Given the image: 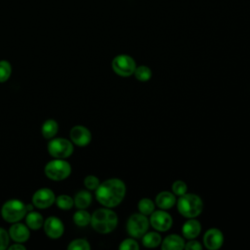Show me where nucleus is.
Instances as JSON below:
<instances>
[{
	"label": "nucleus",
	"instance_id": "obj_10",
	"mask_svg": "<svg viewBox=\"0 0 250 250\" xmlns=\"http://www.w3.org/2000/svg\"><path fill=\"white\" fill-rule=\"evenodd\" d=\"M56 196L52 189L48 188H42L36 190L32 196V204L36 208L45 209L52 206L55 203Z\"/></svg>",
	"mask_w": 250,
	"mask_h": 250
},
{
	"label": "nucleus",
	"instance_id": "obj_33",
	"mask_svg": "<svg viewBox=\"0 0 250 250\" xmlns=\"http://www.w3.org/2000/svg\"><path fill=\"white\" fill-rule=\"evenodd\" d=\"M8 248L10 249V250H24L25 249V246L23 245V244H21V243H20V242H17V243H15V244H13V245H11V246H8Z\"/></svg>",
	"mask_w": 250,
	"mask_h": 250
},
{
	"label": "nucleus",
	"instance_id": "obj_31",
	"mask_svg": "<svg viewBox=\"0 0 250 250\" xmlns=\"http://www.w3.org/2000/svg\"><path fill=\"white\" fill-rule=\"evenodd\" d=\"M10 243V235L4 229L0 228V250L8 248Z\"/></svg>",
	"mask_w": 250,
	"mask_h": 250
},
{
	"label": "nucleus",
	"instance_id": "obj_5",
	"mask_svg": "<svg viewBox=\"0 0 250 250\" xmlns=\"http://www.w3.org/2000/svg\"><path fill=\"white\" fill-rule=\"evenodd\" d=\"M44 173L52 181H62L70 175L71 166L62 158H55L45 165Z\"/></svg>",
	"mask_w": 250,
	"mask_h": 250
},
{
	"label": "nucleus",
	"instance_id": "obj_7",
	"mask_svg": "<svg viewBox=\"0 0 250 250\" xmlns=\"http://www.w3.org/2000/svg\"><path fill=\"white\" fill-rule=\"evenodd\" d=\"M135 60L127 54H120L113 58L111 62V68L114 73L121 77H129L134 74L136 69Z\"/></svg>",
	"mask_w": 250,
	"mask_h": 250
},
{
	"label": "nucleus",
	"instance_id": "obj_13",
	"mask_svg": "<svg viewBox=\"0 0 250 250\" xmlns=\"http://www.w3.org/2000/svg\"><path fill=\"white\" fill-rule=\"evenodd\" d=\"M43 228L46 235L54 239L61 237L64 231V227L62 222L58 217H55V216H51L47 218L44 221Z\"/></svg>",
	"mask_w": 250,
	"mask_h": 250
},
{
	"label": "nucleus",
	"instance_id": "obj_22",
	"mask_svg": "<svg viewBox=\"0 0 250 250\" xmlns=\"http://www.w3.org/2000/svg\"><path fill=\"white\" fill-rule=\"evenodd\" d=\"M73 222L78 227H86L91 223V215L85 209H79L73 214Z\"/></svg>",
	"mask_w": 250,
	"mask_h": 250
},
{
	"label": "nucleus",
	"instance_id": "obj_23",
	"mask_svg": "<svg viewBox=\"0 0 250 250\" xmlns=\"http://www.w3.org/2000/svg\"><path fill=\"white\" fill-rule=\"evenodd\" d=\"M134 75L137 80H139L141 82H146V81L150 80V78L152 76V70L147 65L142 64V65L136 66Z\"/></svg>",
	"mask_w": 250,
	"mask_h": 250
},
{
	"label": "nucleus",
	"instance_id": "obj_11",
	"mask_svg": "<svg viewBox=\"0 0 250 250\" xmlns=\"http://www.w3.org/2000/svg\"><path fill=\"white\" fill-rule=\"evenodd\" d=\"M224 233L217 228L209 229L203 235V244L209 250H218L224 244Z\"/></svg>",
	"mask_w": 250,
	"mask_h": 250
},
{
	"label": "nucleus",
	"instance_id": "obj_6",
	"mask_svg": "<svg viewBox=\"0 0 250 250\" xmlns=\"http://www.w3.org/2000/svg\"><path fill=\"white\" fill-rule=\"evenodd\" d=\"M148 218L142 213L132 214L126 223V230L131 237L141 238L149 228Z\"/></svg>",
	"mask_w": 250,
	"mask_h": 250
},
{
	"label": "nucleus",
	"instance_id": "obj_3",
	"mask_svg": "<svg viewBox=\"0 0 250 250\" xmlns=\"http://www.w3.org/2000/svg\"><path fill=\"white\" fill-rule=\"evenodd\" d=\"M179 213L185 218H196L203 210V201L195 193H188L179 196L176 202Z\"/></svg>",
	"mask_w": 250,
	"mask_h": 250
},
{
	"label": "nucleus",
	"instance_id": "obj_17",
	"mask_svg": "<svg viewBox=\"0 0 250 250\" xmlns=\"http://www.w3.org/2000/svg\"><path fill=\"white\" fill-rule=\"evenodd\" d=\"M185 239L179 234H169L161 242V249L163 250H181L185 248Z\"/></svg>",
	"mask_w": 250,
	"mask_h": 250
},
{
	"label": "nucleus",
	"instance_id": "obj_27",
	"mask_svg": "<svg viewBox=\"0 0 250 250\" xmlns=\"http://www.w3.org/2000/svg\"><path fill=\"white\" fill-rule=\"evenodd\" d=\"M67 249L68 250H90L91 246L86 239L76 238L68 244Z\"/></svg>",
	"mask_w": 250,
	"mask_h": 250
},
{
	"label": "nucleus",
	"instance_id": "obj_29",
	"mask_svg": "<svg viewBox=\"0 0 250 250\" xmlns=\"http://www.w3.org/2000/svg\"><path fill=\"white\" fill-rule=\"evenodd\" d=\"M188 191L187 184L182 180H177L172 184V192L176 196H181Z\"/></svg>",
	"mask_w": 250,
	"mask_h": 250
},
{
	"label": "nucleus",
	"instance_id": "obj_25",
	"mask_svg": "<svg viewBox=\"0 0 250 250\" xmlns=\"http://www.w3.org/2000/svg\"><path fill=\"white\" fill-rule=\"evenodd\" d=\"M57 206L62 210H69L74 205V200L67 194H61L56 197L55 200Z\"/></svg>",
	"mask_w": 250,
	"mask_h": 250
},
{
	"label": "nucleus",
	"instance_id": "obj_12",
	"mask_svg": "<svg viewBox=\"0 0 250 250\" xmlns=\"http://www.w3.org/2000/svg\"><path fill=\"white\" fill-rule=\"evenodd\" d=\"M69 137L72 144L78 146H86L92 140V134L90 130L82 125L73 126L70 129Z\"/></svg>",
	"mask_w": 250,
	"mask_h": 250
},
{
	"label": "nucleus",
	"instance_id": "obj_14",
	"mask_svg": "<svg viewBox=\"0 0 250 250\" xmlns=\"http://www.w3.org/2000/svg\"><path fill=\"white\" fill-rule=\"evenodd\" d=\"M9 235L15 242L23 243L28 240L30 232L29 228L21 223H13L9 229Z\"/></svg>",
	"mask_w": 250,
	"mask_h": 250
},
{
	"label": "nucleus",
	"instance_id": "obj_26",
	"mask_svg": "<svg viewBox=\"0 0 250 250\" xmlns=\"http://www.w3.org/2000/svg\"><path fill=\"white\" fill-rule=\"evenodd\" d=\"M12 73V66L8 61H0V83L6 82Z\"/></svg>",
	"mask_w": 250,
	"mask_h": 250
},
{
	"label": "nucleus",
	"instance_id": "obj_19",
	"mask_svg": "<svg viewBox=\"0 0 250 250\" xmlns=\"http://www.w3.org/2000/svg\"><path fill=\"white\" fill-rule=\"evenodd\" d=\"M25 224L29 228V229H39L43 227L44 219L43 216L35 211H29L25 215Z\"/></svg>",
	"mask_w": 250,
	"mask_h": 250
},
{
	"label": "nucleus",
	"instance_id": "obj_30",
	"mask_svg": "<svg viewBox=\"0 0 250 250\" xmlns=\"http://www.w3.org/2000/svg\"><path fill=\"white\" fill-rule=\"evenodd\" d=\"M100 184L101 183L99 178L94 175H89L84 179V186L89 190H96L97 188L100 186Z\"/></svg>",
	"mask_w": 250,
	"mask_h": 250
},
{
	"label": "nucleus",
	"instance_id": "obj_16",
	"mask_svg": "<svg viewBox=\"0 0 250 250\" xmlns=\"http://www.w3.org/2000/svg\"><path fill=\"white\" fill-rule=\"evenodd\" d=\"M155 205L162 210L171 209L173 206L176 205V195L168 190H163L157 193L155 197Z\"/></svg>",
	"mask_w": 250,
	"mask_h": 250
},
{
	"label": "nucleus",
	"instance_id": "obj_34",
	"mask_svg": "<svg viewBox=\"0 0 250 250\" xmlns=\"http://www.w3.org/2000/svg\"><path fill=\"white\" fill-rule=\"evenodd\" d=\"M33 209V206L31 204H26V211L29 212V211H32Z\"/></svg>",
	"mask_w": 250,
	"mask_h": 250
},
{
	"label": "nucleus",
	"instance_id": "obj_2",
	"mask_svg": "<svg viewBox=\"0 0 250 250\" xmlns=\"http://www.w3.org/2000/svg\"><path fill=\"white\" fill-rule=\"evenodd\" d=\"M91 226L99 233H109L115 229L118 224L117 214L111 208L97 209L91 215Z\"/></svg>",
	"mask_w": 250,
	"mask_h": 250
},
{
	"label": "nucleus",
	"instance_id": "obj_28",
	"mask_svg": "<svg viewBox=\"0 0 250 250\" xmlns=\"http://www.w3.org/2000/svg\"><path fill=\"white\" fill-rule=\"evenodd\" d=\"M120 250H139L140 245L137 242L136 238L134 237H128L122 240L118 246Z\"/></svg>",
	"mask_w": 250,
	"mask_h": 250
},
{
	"label": "nucleus",
	"instance_id": "obj_8",
	"mask_svg": "<svg viewBox=\"0 0 250 250\" xmlns=\"http://www.w3.org/2000/svg\"><path fill=\"white\" fill-rule=\"evenodd\" d=\"M48 152L54 158L65 159L73 152L72 142L63 138L52 139L47 145Z\"/></svg>",
	"mask_w": 250,
	"mask_h": 250
},
{
	"label": "nucleus",
	"instance_id": "obj_21",
	"mask_svg": "<svg viewBox=\"0 0 250 250\" xmlns=\"http://www.w3.org/2000/svg\"><path fill=\"white\" fill-rule=\"evenodd\" d=\"M58 130H59V125H58V122L54 119H48L46 120L43 124H42V127H41V133H42V136L45 138V139H53L57 133H58Z\"/></svg>",
	"mask_w": 250,
	"mask_h": 250
},
{
	"label": "nucleus",
	"instance_id": "obj_9",
	"mask_svg": "<svg viewBox=\"0 0 250 250\" xmlns=\"http://www.w3.org/2000/svg\"><path fill=\"white\" fill-rule=\"evenodd\" d=\"M148 220H149V225L159 232L167 231L168 229H171L173 225L172 216L168 212L162 209H159L156 211L154 210L149 215Z\"/></svg>",
	"mask_w": 250,
	"mask_h": 250
},
{
	"label": "nucleus",
	"instance_id": "obj_24",
	"mask_svg": "<svg viewBox=\"0 0 250 250\" xmlns=\"http://www.w3.org/2000/svg\"><path fill=\"white\" fill-rule=\"evenodd\" d=\"M154 209H155V202H153L150 198L144 197L140 199V201L138 202L139 212L146 216H149L154 211Z\"/></svg>",
	"mask_w": 250,
	"mask_h": 250
},
{
	"label": "nucleus",
	"instance_id": "obj_20",
	"mask_svg": "<svg viewBox=\"0 0 250 250\" xmlns=\"http://www.w3.org/2000/svg\"><path fill=\"white\" fill-rule=\"evenodd\" d=\"M73 200L78 209H86L92 203V194L88 190H80L75 194Z\"/></svg>",
	"mask_w": 250,
	"mask_h": 250
},
{
	"label": "nucleus",
	"instance_id": "obj_4",
	"mask_svg": "<svg viewBox=\"0 0 250 250\" xmlns=\"http://www.w3.org/2000/svg\"><path fill=\"white\" fill-rule=\"evenodd\" d=\"M26 213V204L19 199H10L6 201L1 208L2 218L12 224L20 222L25 217Z\"/></svg>",
	"mask_w": 250,
	"mask_h": 250
},
{
	"label": "nucleus",
	"instance_id": "obj_18",
	"mask_svg": "<svg viewBox=\"0 0 250 250\" xmlns=\"http://www.w3.org/2000/svg\"><path fill=\"white\" fill-rule=\"evenodd\" d=\"M142 243L146 248H155L162 242V237L159 231H146L142 237Z\"/></svg>",
	"mask_w": 250,
	"mask_h": 250
},
{
	"label": "nucleus",
	"instance_id": "obj_15",
	"mask_svg": "<svg viewBox=\"0 0 250 250\" xmlns=\"http://www.w3.org/2000/svg\"><path fill=\"white\" fill-rule=\"evenodd\" d=\"M201 232V224L195 218H188L182 227L183 236L187 239H194Z\"/></svg>",
	"mask_w": 250,
	"mask_h": 250
},
{
	"label": "nucleus",
	"instance_id": "obj_1",
	"mask_svg": "<svg viewBox=\"0 0 250 250\" xmlns=\"http://www.w3.org/2000/svg\"><path fill=\"white\" fill-rule=\"evenodd\" d=\"M96 199L104 207L114 208L118 206L124 199L126 194V185L118 178H110L97 188Z\"/></svg>",
	"mask_w": 250,
	"mask_h": 250
},
{
	"label": "nucleus",
	"instance_id": "obj_32",
	"mask_svg": "<svg viewBox=\"0 0 250 250\" xmlns=\"http://www.w3.org/2000/svg\"><path fill=\"white\" fill-rule=\"evenodd\" d=\"M202 248H203L202 244L195 238L188 239V241L185 243V249H188V250H202Z\"/></svg>",
	"mask_w": 250,
	"mask_h": 250
}]
</instances>
